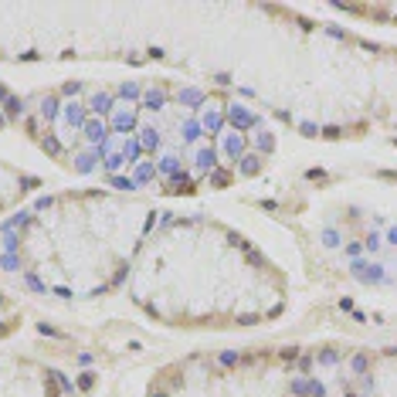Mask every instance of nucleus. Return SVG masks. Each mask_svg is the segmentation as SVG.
Returning <instances> with one entry per match:
<instances>
[{"mask_svg":"<svg viewBox=\"0 0 397 397\" xmlns=\"http://www.w3.org/2000/svg\"><path fill=\"white\" fill-rule=\"evenodd\" d=\"M102 122H92V126H89V136H92V139H102Z\"/></svg>","mask_w":397,"mask_h":397,"instance_id":"obj_1","label":"nucleus"},{"mask_svg":"<svg viewBox=\"0 0 397 397\" xmlns=\"http://www.w3.org/2000/svg\"><path fill=\"white\" fill-rule=\"evenodd\" d=\"M92 109H102V112H105V109H109V99H105V95H102V99H92Z\"/></svg>","mask_w":397,"mask_h":397,"instance_id":"obj_2","label":"nucleus"},{"mask_svg":"<svg viewBox=\"0 0 397 397\" xmlns=\"http://www.w3.org/2000/svg\"><path fill=\"white\" fill-rule=\"evenodd\" d=\"M346 397H357V394H346Z\"/></svg>","mask_w":397,"mask_h":397,"instance_id":"obj_3","label":"nucleus"},{"mask_svg":"<svg viewBox=\"0 0 397 397\" xmlns=\"http://www.w3.org/2000/svg\"><path fill=\"white\" fill-rule=\"evenodd\" d=\"M156 397H167V394H156Z\"/></svg>","mask_w":397,"mask_h":397,"instance_id":"obj_4","label":"nucleus"}]
</instances>
